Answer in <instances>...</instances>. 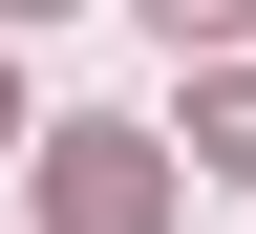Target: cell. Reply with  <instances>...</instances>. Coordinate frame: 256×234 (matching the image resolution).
<instances>
[{"instance_id":"cell-1","label":"cell","mask_w":256,"mask_h":234,"mask_svg":"<svg viewBox=\"0 0 256 234\" xmlns=\"http://www.w3.org/2000/svg\"><path fill=\"white\" fill-rule=\"evenodd\" d=\"M64 171V234H150V128H43Z\"/></svg>"},{"instance_id":"cell-2","label":"cell","mask_w":256,"mask_h":234,"mask_svg":"<svg viewBox=\"0 0 256 234\" xmlns=\"http://www.w3.org/2000/svg\"><path fill=\"white\" fill-rule=\"evenodd\" d=\"M192 149H214V171H256V85H192Z\"/></svg>"},{"instance_id":"cell-3","label":"cell","mask_w":256,"mask_h":234,"mask_svg":"<svg viewBox=\"0 0 256 234\" xmlns=\"http://www.w3.org/2000/svg\"><path fill=\"white\" fill-rule=\"evenodd\" d=\"M150 21H171V43H235V21H256V0H150Z\"/></svg>"},{"instance_id":"cell-4","label":"cell","mask_w":256,"mask_h":234,"mask_svg":"<svg viewBox=\"0 0 256 234\" xmlns=\"http://www.w3.org/2000/svg\"><path fill=\"white\" fill-rule=\"evenodd\" d=\"M0 149H22V85H0Z\"/></svg>"},{"instance_id":"cell-5","label":"cell","mask_w":256,"mask_h":234,"mask_svg":"<svg viewBox=\"0 0 256 234\" xmlns=\"http://www.w3.org/2000/svg\"><path fill=\"white\" fill-rule=\"evenodd\" d=\"M0 21H64V0H0Z\"/></svg>"}]
</instances>
